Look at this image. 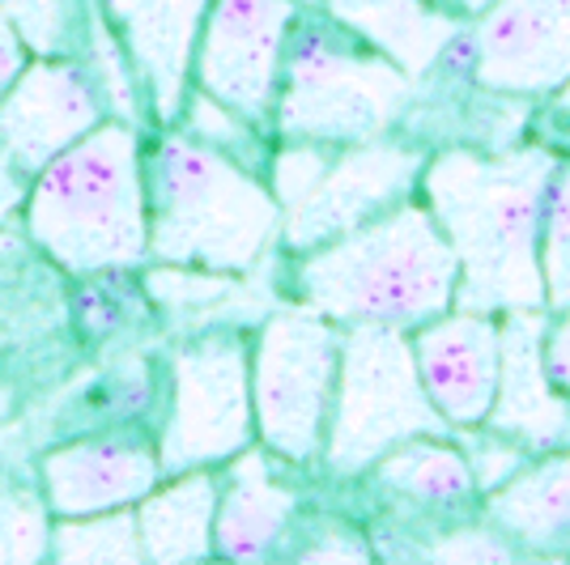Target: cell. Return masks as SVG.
Listing matches in <instances>:
<instances>
[{
    "label": "cell",
    "instance_id": "1",
    "mask_svg": "<svg viewBox=\"0 0 570 565\" xmlns=\"http://www.w3.org/2000/svg\"><path fill=\"white\" fill-rule=\"evenodd\" d=\"M558 149L520 145L481 153L448 145L430 153L417 200L439 221L460 264L455 310H546L541 277V217Z\"/></svg>",
    "mask_w": 570,
    "mask_h": 565
},
{
    "label": "cell",
    "instance_id": "2",
    "mask_svg": "<svg viewBox=\"0 0 570 565\" xmlns=\"http://www.w3.org/2000/svg\"><path fill=\"white\" fill-rule=\"evenodd\" d=\"M294 259L298 307L333 319L336 328H422L452 310L460 281L455 251L417 196Z\"/></svg>",
    "mask_w": 570,
    "mask_h": 565
},
{
    "label": "cell",
    "instance_id": "3",
    "mask_svg": "<svg viewBox=\"0 0 570 565\" xmlns=\"http://www.w3.org/2000/svg\"><path fill=\"white\" fill-rule=\"evenodd\" d=\"M149 259L252 272L282 235V205L264 175L230 162L170 123L141 153Z\"/></svg>",
    "mask_w": 570,
    "mask_h": 565
},
{
    "label": "cell",
    "instance_id": "4",
    "mask_svg": "<svg viewBox=\"0 0 570 565\" xmlns=\"http://www.w3.org/2000/svg\"><path fill=\"white\" fill-rule=\"evenodd\" d=\"M26 230L69 272H116L149 259L137 123L102 119L60 149L30 184Z\"/></svg>",
    "mask_w": 570,
    "mask_h": 565
},
{
    "label": "cell",
    "instance_id": "5",
    "mask_svg": "<svg viewBox=\"0 0 570 565\" xmlns=\"http://www.w3.org/2000/svg\"><path fill=\"white\" fill-rule=\"evenodd\" d=\"M417 81L357 34L333 22L320 4L298 9L285 34L273 132L282 141L362 145L387 137L413 107Z\"/></svg>",
    "mask_w": 570,
    "mask_h": 565
},
{
    "label": "cell",
    "instance_id": "6",
    "mask_svg": "<svg viewBox=\"0 0 570 565\" xmlns=\"http://www.w3.org/2000/svg\"><path fill=\"white\" fill-rule=\"evenodd\" d=\"M413 434H452L413 366L409 331L350 324L341 331L333 413L320 464L333 480H362L383 450Z\"/></svg>",
    "mask_w": 570,
    "mask_h": 565
},
{
    "label": "cell",
    "instance_id": "7",
    "mask_svg": "<svg viewBox=\"0 0 570 565\" xmlns=\"http://www.w3.org/2000/svg\"><path fill=\"white\" fill-rule=\"evenodd\" d=\"M341 328L307 307L273 310L252 345V417L261 447L289 468L320 464L333 413Z\"/></svg>",
    "mask_w": 570,
    "mask_h": 565
},
{
    "label": "cell",
    "instance_id": "8",
    "mask_svg": "<svg viewBox=\"0 0 570 565\" xmlns=\"http://www.w3.org/2000/svg\"><path fill=\"white\" fill-rule=\"evenodd\" d=\"M252 438V340L238 328L191 336L170 361V413L158 438L163 476L226 464Z\"/></svg>",
    "mask_w": 570,
    "mask_h": 565
},
{
    "label": "cell",
    "instance_id": "9",
    "mask_svg": "<svg viewBox=\"0 0 570 565\" xmlns=\"http://www.w3.org/2000/svg\"><path fill=\"white\" fill-rule=\"evenodd\" d=\"M426 158L430 153L417 141L392 132L362 145H341L307 200L282 212V247L289 256H303L396 209L401 200L417 196Z\"/></svg>",
    "mask_w": 570,
    "mask_h": 565
},
{
    "label": "cell",
    "instance_id": "10",
    "mask_svg": "<svg viewBox=\"0 0 570 565\" xmlns=\"http://www.w3.org/2000/svg\"><path fill=\"white\" fill-rule=\"evenodd\" d=\"M298 9L303 0H214L196 39V86L264 132L273 128L285 34Z\"/></svg>",
    "mask_w": 570,
    "mask_h": 565
},
{
    "label": "cell",
    "instance_id": "11",
    "mask_svg": "<svg viewBox=\"0 0 570 565\" xmlns=\"http://www.w3.org/2000/svg\"><path fill=\"white\" fill-rule=\"evenodd\" d=\"M469 30L485 95L549 98L570 81V0H494Z\"/></svg>",
    "mask_w": 570,
    "mask_h": 565
},
{
    "label": "cell",
    "instance_id": "12",
    "mask_svg": "<svg viewBox=\"0 0 570 565\" xmlns=\"http://www.w3.org/2000/svg\"><path fill=\"white\" fill-rule=\"evenodd\" d=\"M107 119L81 56H39L0 95V145L35 179L43 166Z\"/></svg>",
    "mask_w": 570,
    "mask_h": 565
},
{
    "label": "cell",
    "instance_id": "13",
    "mask_svg": "<svg viewBox=\"0 0 570 565\" xmlns=\"http://www.w3.org/2000/svg\"><path fill=\"white\" fill-rule=\"evenodd\" d=\"M409 349L443 422L452 429L485 422L499 391V315L452 307L409 331Z\"/></svg>",
    "mask_w": 570,
    "mask_h": 565
},
{
    "label": "cell",
    "instance_id": "14",
    "mask_svg": "<svg viewBox=\"0 0 570 565\" xmlns=\"http://www.w3.org/2000/svg\"><path fill=\"white\" fill-rule=\"evenodd\" d=\"M132 60L149 116L170 128L191 81L196 39L214 0H98Z\"/></svg>",
    "mask_w": 570,
    "mask_h": 565
},
{
    "label": "cell",
    "instance_id": "15",
    "mask_svg": "<svg viewBox=\"0 0 570 565\" xmlns=\"http://www.w3.org/2000/svg\"><path fill=\"white\" fill-rule=\"evenodd\" d=\"M549 310H507L499 315V391L485 413L490 429L515 438L523 450H570V400L549 387L541 366V336Z\"/></svg>",
    "mask_w": 570,
    "mask_h": 565
},
{
    "label": "cell",
    "instance_id": "16",
    "mask_svg": "<svg viewBox=\"0 0 570 565\" xmlns=\"http://www.w3.org/2000/svg\"><path fill=\"white\" fill-rule=\"evenodd\" d=\"M285 468L289 464L268 447H243L226 459L217 476L214 557L264 562L289 544L303 497L285 480Z\"/></svg>",
    "mask_w": 570,
    "mask_h": 565
},
{
    "label": "cell",
    "instance_id": "17",
    "mask_svg": "<svg viewBox=\"0 0 570 565\" xmlns=\"http://www.w3.org/2000/svg\"><path fill=\"white\" fill-rule=\"evenodd\" d=\"M158 480V450L132 438H86L43 455V497L56 518L132 506Z\"/></svg>",
    "mask_w": 570,
    "mask_h": 565
},
{
    "label": "cell",
    "instance_id": "18",
    "mask_svg": "<svg viewBox=\"0 0 570 565\" xmlns=\"http://www.w3.org/2000/svg\"><path fill=\"white\" fill-rule=\"evenodd\" d=\"M315 4L350 34H357L366 48H375L401 72H409L417 90L434 77L443 51L469 30L464 18L448 13L434 0H315Z\"/></svg>",
    "mask_w": 570,
    "mask_h": 565
},
{
    "label": "cell",
    "instance_id": "19",
    "mask_svg": "<svg viewBox=\"0 0 570 565\" xmlns=\"http://www.w3.org/2000/svg\"><path fill=\"white\" fill-rule=\"evenodd\" d=\"M476 511L520 553L570 557V450L528 459L511 480L481 494Z\"/></svg>",
    "mask_w": 570,
    "mask_h": 565
},
{
    "label": "cell",
    "instance_id": "20",
    "mask_svg": "<svg viewBox=\"0 0 570 565\" xmlns=\"http://www.w3.org/2000/svg\"><path fill=\"white\" fill-rule=\"evenodd\" d=\"M366 476L422 518H469L481 506L469 459L452 434H413L383 450Z\"/></svg>",
    "mask_w": 570,
    "mask_h": 565
},
{
    "label": "cell",
    "instance_id": "21",
    "mask_svg": "<svg viewBox=\"0 0 570 565\" xmlns=\"http://www.w3.org/2000/svg\"><path fill=\"white\" fill-rule=\"evenodd\" d=\"M217 476L209 468L179 472L167 489H149L137 506V536L145 562L188 565L214 557Z\"/></svg>",
    "mask_w": 570,
    "mask_h": 565
},
{
    "label": "cell",
    "instance_id": "22",
    "mask_svg": "<svg viewBox=\"0 0 570 565\" xmlns=\"http://www.w3.org/2000/svg\"><path fill=\"white\" fill-rule=\"evenodd\" d=\"M56 562L65 565H137L145 562L141 536H137V515L128 506L119 511H98V515H69L51 527V548Z\"/></svg>",
    "mask_w": 570,
    "mask_h": 565
},
{
    "label": "cell",
    "instance_id": "23",
    "mask_svg": "<svg viewBox=\"0 0 570 565\" xmlns=\"http://www.w3.org/2000/svg\"><path fill=\"white\" fill-rule=\"evenodd\" d=\"M51 548V511L26 476L4 464L0 455V562L35 565Z\"/></svg>",
    "mask_w": 570,
    "mask_h": 565
},
{
    "label": "cell",
    "instance_id": "24",
    "mask_svg": "<svg viewBox=\"0 0 570 565\" xmlns=\"http://www.w3.org/2000/svg\"><path fill=\"white\" fill-rule=\"evenodd\" d=\"M95 0H0L4 22L35 56H81Z\"/></svg>",
    "mask_w": 570,
    "mask_h": 565
},
{
    "label": "cell",
    "instance_id": "25",
    "mask_svg": "<svg viewBox=\"0 0 570 565\" xmlns=\"http://www.w3.org/2000/svg\"><path fill=\"white\" fill-rule=\"evenodd\" d=\"M175 123H184V132L196 137L200 145H209L217 153H226L230 162L247 166L264 175L268 170V145H264V128H256L252 119H243L238 111H230L226 102H217L214 95H205L200 86L188 90L184 111Z\"/></svg>",
    "mask_w": 570,
    "mask_h": 565
},
{
    "label": "cell",
    "instance_id": "26",
    "mask_svg": "<svg viewBox=\"0 0 570 565\" xmlns=\"http://www.w3.org/2000/svg\"><path fill=\"white\" fill-rule=\"evenodd\" d=\"M541 277H546V310H570V158H558L546 188L541 217Z\"/></svg>",
    "mask_w": 570,
    "mask_h": 565
},
{
    "label": "cell",
    "instance_id": "27",
    "mask_svg": "<svg viewBox=\"0 0 570 565\" xmlns=\"http://www.w3.org/2000/svg\"><path fill=\"white\" fill-rule=\"evenodd\" d=\"M145 289L154 303L170 310H205L217 307L238 294V272H214V268H196V264H158Z\"/></svg>",
    "mask_w": 570,
    "mask_h": 565
},
{
    "label": "cell",
    "instance_id": "28",
    "mask_svg": "<svg viewBox=\"0 0 570 565\" xmlns=\"http://www.w3.org/2000/svg\"><path fill=\"white\" fill-rule=\"evenodd\" d=\"M452 438L455 447L464 450V459H469L476 494L499 489L502 480H511L532 459V450H523L515 438H507V434L490 429V425H460V429H452Z\"/></svg>",
    "mask_w": 570,
    "mask_h": 565
},
{
    "label": "cell",
    "instance_id": "29",
    "mask_svg": "<svg viewBox=\"0 0 570 565\" xmlns=\"http://www.w3.org/2000/svg\"><path fill=\"white\" fill-rule=\"evenodd\" d=\"M333 145H315V141H282L277 153H268V191L273 200L282 205V212H289L294 205L307 200V191L320 184L324 166L333 158Z\"/></svg>",
    "mask_w": 570,
    "mask_h": 565
},
{
    "label": "cell",
    "instance_id": "30",
    "mask_svg": "<svg viewBox=\"0 0 570 565\" xmlns=\"http://www.w3.org/2000/svg\"><path fill=\"white\" fill-rule=\"evenodd\" d=\"M422 557H434V562H476V565H490V562H515L520 548L507 541L502 532H494L485 518L481 523H452L443 532H434V541L417 544Z\"/></svg>",
    "mask_w": 570,
    "mask_h": 565
},
{
    "label": "cell",
    "instance_id": "31",
    "mask_svg": "<svg viewBox=\"0 0 570 565\" xmlns=\"http://www.w3.org/2000/svg\"><path fill=\"white\" fill-rule=\"evenodd\" d=\"M294 536H303V544L294 548L298 562H371L375 548L366 544V532L354 527L350 518L320 515L311 518L307 527L298 523Z\"/></svg>",
    "mask_w": 570,
    "mask_h": 565
},
{
    "label": "cell",
    "instance_id": "32",
    "mask_svg": "<svg viewBox=\"0 0 570 565\" xmlns=\"http://www.w3.org/2000/svg\"><path fill=\"white\" fill-rule=\"evenodd\" d=\"M541 366H546L549 387L570 400V310L549 315L546 336H541Z\"/></svg>",
    "mask_w": 570,
    "mask_h": 565
},
{
    "label": "cell",
    "instance_id": "33",
    "mask_svg": "<svg viewBox=\"0 0 570 565\" xmlns=\"http://www.w3.org/2000/svg\"><path fill=\"white\" fill-rule=\"evenodd\" d=\"M26 196H30V175H26L22 166L9 158V149L0 145V226L22 209Z\"/></svg>",
    "mask_w": 570,
    "mask_h": 565
},
{
    "label": "cell",
    "instance_id": "34",
    "mask_svg": "<svg viewBox=\"0 0 570 565\" xmlns=\"http://www.w3.org/2000/svg\"><path fill=\"white\" fill-rule=\"evenodd\" d=\"M22 69H26V43L18 39V30L4 22V13H0V95L18 81Z\"/></svg>",
    "mask_w": 570,
    "mask_h": 565
},
{
    "label": "cell",
    "instance_id": "35",
    "mask_svg": "<svg viewBox=\"0 0 570 565\" xmlns=\"http://www.w3.org/2000/svg\"><path fill=\"white\" fill-rule=\"evenodd\" d=\"M549 119H553V128L570 137V81H562L553 95H549Z\"/></svg>",
    "mask_w": 570,
    "mask_h": 565
},
{
    "label": "cell",
    "instance_id": "36",
    "mask_svg": "<svg viewBox=\"0 0 570 565\" xmlns=\"http://www.w3.org/2000/svg\"><path fill=\"white\" fill-rule=\"evenodd\" d=\"M434 4H443L448 13H455V18H464V22H473V18H481L494 0H434Z\"/></svg>",
    "mask_w": 570,
    "mask_h": 565
},
{
    "label": "cell",
    "instance_id": "37",
    "mask_svg": "<svg viewBox=\"0 0 570 565\" xmlns=\"http://www.w3.org/2000/svg\"><path fill=\"white\" fill-rule=\"evenodd\" d=\"M9 408H13V387H0V422L9 417Z\"/></svg>",
    "mask_w": 570,
    "mask_h": 565
},
{
    "label": "cell",
    "instance_id": "38",
    "mask_svg": "<svg viewBox=\"0 0 570 565\" xmlns=\"http://www.w3.org/2000/svg\"><path fill=\"white\" fill-rule=\"evenodd\" d=\"M311 4H315V0H311Z\"/></svg>",
    "mask_w": 570,
    "mask_h": 565
}]
</instances>
